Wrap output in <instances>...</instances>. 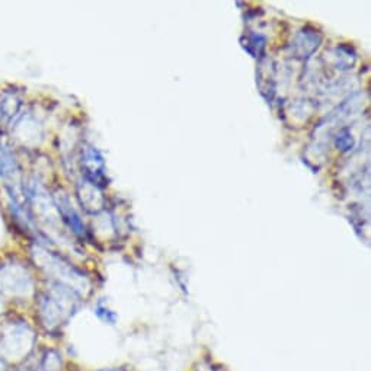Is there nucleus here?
Here are the masks:
<instances>
[{
  "instance_id": "nucleus-4",
  "label": "nucleus",
  "mask_w": 371,
  "mask_h": 371,
  "mask_svg": "<svg viewBox=\"0 0 371 371\" xmlns=\"http://www.w3.org/2000/svg\"><path fill=\"white\" fill-rule=\"evenodd\" d=\"M21 108V101L18 99L17 95L8 94L3 96V99L0 101V115H2L5 120H10Z\"/></svg>"
},
{
  "instance_id": "nucleus-5",
  "label": "nucleus",
  "mask_w": 371,
  "mask_h": 371,
  "mask_svg": "<svg viewBox=\"0 0 371 371\" xmlns=\"http://www.w3.org/2000/svg\"><path fill=\"white\" fill-rule=\"evenodd\" d=\"M0 371H9V364L3 359H0Z\"/></svg>"
},
{
  "instance_id": "nucleus-3",
  "label": "nucleus",
  "mask_w": 371,
  "mask_h": 371,
  "mask_svg": "<svg viewBox=\"0 0 371 371\" xmlns=\"http://www.w3.org/2000/svg\"><path fill=\"white\" fill-rule=\"evenodd\" d=\"M18 173V162L15 160L12 152L0 144V176L5 180H12Z\"/></svg>"
},
{
  "instance_id": "nucleus-1",
  "label": "nucleus",
  "mask_w": 371,
  "mask_h": 371,
  "mask_svg": "<svg viewBox=\"0 0 371 371\" xmlns=\"http://www.w3.org/2000/svg\"><path fill=\"white\" fill-rule=\"evenodd\" d=\"M33 332L24 323H9L0 332V359L9 365L22 361L33 350Z\"/></svg>"
},
{
  "instance_id": "nucleus-6",
  "label": "nucleus",
  "mask_w": 371,
  "mask_h": 371,
  "mask_svg": "<svg viewBox=\"0 0 371 371\" xmlns=\"http://www.w3.org/2000/svg\"><path fill=\"white\" fill-rule=\"evenodd\" d=\"M3 310H5V302H3V297L0 295V315L3 313Z\"/></svg>"
},
{
  "instance_id": "nucleus-2",
  "label": "nucleus",
  "mask_w": 371,
  "mask_h": 371,
  "mask_svg": "<svg viewBox=\"0 0 371 371\" xmlns=\"http://www.w3.org/2000/svg\"><path fill=\"white\" fill-rule=\"evenodd\" d=\"M33 288L31 275L18 264L0 266V290L10 295H25Z\"/></svg>"
}]
</instances>
